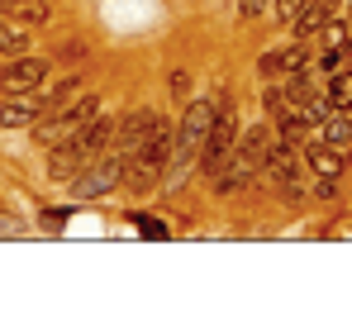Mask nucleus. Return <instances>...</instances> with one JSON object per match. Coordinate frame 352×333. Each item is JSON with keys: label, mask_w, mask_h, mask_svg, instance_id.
<instances>
[{"label": "nucleus", "mask_w": 352, "mask_h": 333, "mask_svg": "<svg viewBox=\"0 0 352 333\" xmlns=\"http://www.w3.org/2000/svg\"><path fill=\"white\" fill-rule=\"evenodd\" d=\"M234 143H238V114L234 105L224 100V105H214V124H210V133H205V148L195 153V162L205 166L210 176L219 171V166L234 158Z\"/></svg>", "instance_id": "obj_1"}, {"label": "nucleus", "mask_w": 352, "mask_h": 333, "mask_svg": "<svg viewBox=\"0 0 352 333\" xmlns=\"http://www.w3.org/2000/svg\"><path fill=\"white\" fill-rule=\"evenodd\" d=\"M153 129H157V110H133L124 124H115V138H110V153H119L124 162L129 158H138L143 148H148V138H153Z\"/></svg>", "instance_id": "obj_2"}, {"label": "nucleus", "mask_w": 352, "mask_h": 333, "mask_svg": "<svg viewBox=\"0 0 352 333\" xmlns=\"http://www.w3.org/2000/svg\"><path fill=\"white\" fill-rule=\"evenodd\" d=\"M210 124H214V105H210V100H195V105H186L181 133H176V158H181V162H186V158H195V153L205 148V133H210Z\"/></svg>", "instance_id": "obj_3"}, {"label": "nucleus", "mask_w": 352, "mask_h": 333, "mask_svg": "<svg viewBox=\"0 0 352 333\" xmlns=\"http://www.w3.org/2000/svg\"><path fill=\"white\" fill-rule=\"evenodd\" d=\"M43 76H48V62L43 57H10L5 67H0V91L5 96H24V91H34V86H43Z\"/></svg>", "instance_id": "obj_4"}, {"label": "nucleus", "mask_w": 352, "mask_h": 333, "mask_svg": "<svg viewBox=\"0 0 352 333\" xmlns=\"http://www.w3.org/2000/svg\"><path fill=\"white\" fill-rule=\"evenodd\" d=\"M110 138H115V119H110V114H96L91 124H81V129L72 133V143L81 148V158H86V162H96V158L110 148Z\"/></svg>", "instance_id": "obj_5"}, {"label": "nucleus", "mask_w": 352, "mask_h": 333, "mask_svg": "<svg viewBox=\"0 0 352 333\" xmlns=\"http://www.w3.org/2000/svg\"><path fill=\"white\" fill-rule=\"evenodd\" d=\"M262 171H267V181H272L276 191H291L295 186V143H272Z\"/></svg>", "instance_id": "obj_6"}, {"label": "nucleus", "mask_w": 352, "mask_h": 333, "mask_svg": "<svg viewBox=\"0 0 352 333\" xmlns=\"http://www.w3.org/2000/svg\"><path fill=\"white\" fill-rule=\"evenodd\" d=\"M38 110H43V105H38L29 91H24V96H5V105H0V124H5V129H29V124L38 119Z\"/></svg>", "instance_id": "obj_7"}, {"label": "nucleus", "mask_w": 352, "mask_h": 333, "mask_svg": "<svg viewBox=\"0 0 352 333\" xmlns=\"http://www.w3.org/2000/svg\"><path fill=\"white\" fill-rule=\"evenodd\" d=\"M329 19H333V0H305V5H300V14H295V39L319 34Z\"/></svg>", "instance_id": "obj_8"}, {"label": "nucleus", "mask_w": 352, "mask_h": 333, "mask_svg": "<svg viewBox=\"0 0 352 333\" xmlns=\"http://www.w3.org/2000/svg\"><path fill=\"white\" fill-rule=\"evenodd\" d=\"M272 143H276V138H272V129H262V124H257V129H248V133L234 143V153L243 158V162L262 166V162H267V153H272Z\"/></svg>", "instance_id": "obj_9"}, {"label": "nucleus", "mask_w": 352, "mask_h": 333, "mask_svg": "<svg viewBox=\"0 0 352 333\" xmlns=\"http://www.w3.org/2000/svg\"><path fill=\"white\" fill-rule=\"evenodd\" d=\"M319 143L333 148V153H348V148H352V119L343 110H333L324 124H319Z\"/></svg>", "instance_id": "obj_10"}, {"label": "nucleus", "mask_w": 352, "mask_h": 333, "mask_svg": "<svg viewBox=\"0 0 352 333\" xmlns=\"http://www.w3.org/2000/svg\"><path fill=\"white\" fill-rule=\"evenodd\" d=\"M305 162H309L314 176H324V181H333V176L348 166V162H343V153H333V148H324V143H309V148H305Z\"/></svg>", "instance_id": "obj_11"}, {"label": "nucleus", "mask_w": 352, "mask_h": 333, "mask_svg": "<svg viewBox=\"0 0 352 333\" xmlns=\"http://www.w3.org/2000/svg\"><path fill=\"white\" fill-rule=\"evenodd\" d=\"M0 14L14 24H48V5L43 0H0Z\"/></svg>", "instance_id": "obj_12"}, {"label": "nucleus", "mask_w": 352, "mask_h": 333, "mask_svg": "<svg viewBox=\"0 0 352 333\" xmlns=\"http://www.w3.org/2000/svg\"><path fill=\"white\" fill-rule=\"evenodd\" d=\"M48 166H53V176H58V181H72L81 166H91V162H86V158H81V148L67 138V143H58V148H53V162H48Z\"/></svg>", "instance_id": "obj_13"}, {"label": "nucleus", "mask_w": 352, "mask_h": 333, "mask_svg": "<svg viewBox=\"0 0 352 333\" xmlns=\"http://www.w3.org/2000/svg\"><path fill=\"white\" fill-rule=\"evenodd\" d=\"M305 133H309V124H305L300 105H281L276 110V143H300Z\"/></svg>", "instance_id": "obj_14"}, {"label": "nucleus", "mask_w": 352, "mask_h": 333, "mask_svg": "<svg viewBox=\"0 0 352 333\" xmlns=\"http://www.w3.org/2000/svg\"><path fill=\"white\" fill-rule=\"evenodd\" d=\"M81 91H86V81H81V72H72V76H62L58 86H53V91L43 96V110H67V105H72V100H76Z\"/></svg>", "instance_id": "obj_15"}, {"label": "nucleus", "mask_w": 352, "mask_h": 333, "mask_svg": "<svg viewBox=\"0 0 352 333\" xmlns=\"http://www.w3.org/2000/svg\"><path fill=\"white\" fill-rule=\"evenodd\" d=\"M24 48H29V34H24L14 19H5V14H0V53H5V57H19Z\"/></svg>", "instance_id": "obj_16"}, {"label": "nucleus", "mask_w": 352, "mask_h": 333, "mask_svg": "<svg viewBox=\"0 0 352 333\" xmlns=\"http://www.w3.org/2000/svg\"><path fill=\"white\" fill-rule=\"evenodd\" d=\"M329 105L352 110V72H329Z\"/></svg>", "instance_id": "obj_17"}, {"label": "nucleus", "mask_w": 352, "mask_h": 333, "mask_svg": "<svg viewBox=\"0 0 352 333\" xmlns=\"http://www.w3.org/2000/svg\"><path fill=\"white\" fill-rule=\"evenodd\" d=\"M319 91H314V76L300 67V72H291V86H286V105H305V100H314Z\"/></svg>", "instance_id": "obj_18"}, {"label": "nucleus", "mask_w": 352, "mask_h": 333, "mask_svg": "<svg viewBox=\"0 0 352 333\" xmlns=\"http://www.w3.org/2000/svg\"><path fill=\"white\" fill-rule=\"evenodd\" d=\"M300 67H305V39H300L295 48H286V53H281V72H286V76H291V72H300Z\"/></svg>", "instance_id": "obj_19"}, {"label": "nucleus", "mask_w": 352, "mask_h": 333, "mask_svg": "<svg viewBox=\"0 0 352 333\" xmlns=\"http://www.w3.org/2000/svg\"><path fill=\"white\" fill-rule=\"evenodd\" d=\"M300 5H305V0H272V10H276V19H286V24H291L295 14H300Z\"/></svg>", "instance_id": "obj_20"}, {"label": "nucleus", "mask_w": 352, "mask_h": 333, "mask_svg": "<svg viewBox=\"0 0 352 333\" xmlns=\"http://www.w3.org/2000/svg\"><path fill=\"white\" fill-rule=\"evenodd\" d=\"M324 39H329L333 48H343V43H348V24H333V19H329V24H324Z\"/></svg>", "instance_id": "obj_21"}, {"label": "nucleus", "mask_w": 352, "mask_h": 333, "mask_svg": "<svg viewBox=\"0 0 352 333\" xmlns=\"http://www.w3.org/2000/svg\"><path fill=\"white\" fill-rule=\"evenodd\" d=\"M262 76H281V53H262Z\"/></svg>", "instance_id": "obj_22"}, {"label": "nucleus", "mask_w": 352, "mask_h": 333, "mask_svg": "<svg viewBox=\"0 0 352 333\" xmlns=\"http://www.w3.org/2000/svg\"><path fill=\"white\" fill-rule=\"evenodd\" d=\"M267 5H272V0H238V14H243V19H252V14H262Z\"/></svg>", "instance_id": "obj_23"}, {"label": "nucleus", "mask_w": 352, "mask_h": 333, "mask_svg": "<svg viewBox=\"0 0 352 333\" xmlns=\"http://www.w3.org/2000/svg\"><path fill=\"white\" fill-rule=\"evenodd\" d=\"M281 105H286V91H276V86H267V110L276 114Z\"/></svg>", "instance_id": "obj_24"}, {"label": "nucleus", "mask_w": 352, "mask_h": 333, "mask_svg": "<svg viewBox=\"0 0 352 333\" xmlns=\"http://www.w3.org/2000/svg\"><path fill=\"white\" fill-rule=\"evenodd\" d=\"M338 62H343L338 53H324V57H319V67H314V72H338Z\"/></svg>", "instance_id": "obj_25"}, {"label": "nucleus", "mask_w": 352, "mask_h": 333, "mask_svg": "<svg viewBox=\"0 0 352 333\" xmlns=\"http://www.w3.org/2000/svg\"><path fill=\"white\" fill-rule=\"evenodd\" d=\"M186 86H190V76H186V72H172V91L176 96H186Z\"/></svg>", "instance_id": "obj_26"}, {"label": "nucleus", "mask_w": 352, "mask_h": 333, "mask_svg": "<svg viewBox=\"0 0 352 333\" xmlns=\"http://www.w3.org/2000/svg\"><path fill=\"white\" fill-rule=\"evenodd\" d=\"M138 224H143V233H148V238H162V224H157V219H138Z\"/></svg>", "instance_id": "obj_27"}, {"label": "nucleus", "mask_w": 352, "mask_h": 333, "mask_svg": "<svg viewBox=\"0 0 352 333\" xmlns=\"http://www.w3.org/2000/svg\"><path fill=\"white\" fill-rule=\"evenodd\" d=\"M62 219H67V210H48V215H43V224H48V228H58Z\"/></svg>", "instance_id": "obj_28"}, {"label": "nucleus", "mask_w": 352, "mask_h": 333, "mask_svg": "<svg viewBox=\"0 0 352 333\" xmlns=\"http://www.w3.org/2000/svg\"><path fill=\"white\" fill-rule=\"evenodd\" d=\"M343 53H348V57H352V39H348V43H343Z\"/></svg>", "instance_id": "obj_29"}, {"label": "nucleus", "mask_w": 352, "mask_h": 333, "mask_svg": "<svg viewBox=\"0 0 352 333\" xmlns=\"http://www.w3.org/2000/svg\"><path fill=\"white\" fill-rule=\"evenodd\" d=\"M343 162H348V166H352V148H348V153H343Z\"/></svg>", "instance_id": "obj_30"}]
</instances>
